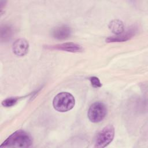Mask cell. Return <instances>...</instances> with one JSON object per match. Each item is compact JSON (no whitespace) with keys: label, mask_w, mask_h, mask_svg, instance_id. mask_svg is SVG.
I'll return each instance as SVG.
<instances>
[{"label":"cell","mask_w":148,"mask_h":148,"mask_svg":"<svg viewBox=\"0 0 148 148\" xmlns=\"http://www.w3.org/2000/svg\"><path fill=\"white\" fill-rule=\"evenodd\" d=\"M90 80L92 86L95 88H99L102 86V84L101 83L100 80L97 77H95V76L91 77L90 78Z\"/></svg>","instance_id":"obj_12"},{"label":"cell","mask_w":148,"mask_h":148,"mask_svg":"<svg viewBox=\"0 0 148 148\" xmlns=\"http://www.w3.org/2000/svg\"><path fill=\"white\" fill-rule=\"evenodd\" d=\"M18 98L17 97H10L8 98L2 102V105L4 107H12L14 106L17 102Z\"/></svg>","instance_id":"obj_11"},{"label":"cell","mask_w":148,"mask_h":148,"mask_svg":"<svg viewBox=\"0 0 148 148\" xmlns=\"http://www.w3.org/2000/svg\"><path fill=\"white\" fill-rule=\"evenodd\" d=\"M31 136L27 132L18 130L10 135L0 146V147H28L31 146Z\"/></svg>","instance_id":"obj_1"},{"label":"cell","mask_w":148,"mask_h":148,"mask_svg":"<svg viewBox=\"0 0 148 148\" xmlns=\"http://www.w3.org/2000/svg\"><path fill=\"white\" fill-rule=\"evenodd\" d=\"M13 52L17 56H24L28 51L29 43L23 38L17 39L13 44L12 46Z\"/></svg>","instance_id":"obj_7"},{"label":"cell","mask_w":148,"mask_h":148,"mask_svg":"<svg viewBox=\"0 0 148 148\" xmlns=\"http://www.w3.org/2000/svg\"><path fill=\"white\" fill-rule=\"evenodd\" d=\"M45 47L48 50H56L71 53H77L83 51V48L80 45L72 42H67L52 45H46Z\"/></svg>","instance_id":"obj_5"},{"label":"cell","mask_w":148,"mask_h":148,"mask_svg":"<svg viewBox=\"0 0 148 148\" xmlns=\"http://www.w3.org/2000/svg\"><path fill=\"white\" fill-rule=\"evenodd\" d=\"M106 114L107 108L103 102L100 101L91 104L87 112V116L90 121L95 123L102 121Z\"/></svg>","instance_id":"obj_3"},{"label":"cell","mask_w":148,"mask_h":148,"mask_svg":"<svg viewBox=\"0 0 148 148\" xmlns=\"http://www.w3.org/2000/svg\"><path fill=\"white\" fill-rule=\"evenodd\" d=\"M109 28L116 35H119L124 32L123 23L119 20H113L111 21L109 24Z\"/></svg>","instance_id":"obj_9"},{"label":"cell","mask_w":148,"mask_h":148,"mask_svg":"<svg viewBox=\"0 0 148 148\" xmlns=\"http://www.w3.org/2000/svg\"><path fill=\"white\" fill-rule=\"evenodd\" d=\"M75 105L74 97L68 92H61L56 95L53 101L55 110L60 112H66L71 110Z\"/></svg>","instance_id":"obj_2"},{"label":"cell","mask_w":148,"mask_h":148,"mask_svg":"<svg viewBox=\"0 0 148 148\" xmlns=\"http://www.w3.org/2000/svg\"><path fill=\"white\" fill-rule=\"evenodd\" d=\"M71 34V27L66 25H62L57 27L53 30L52 36L58 40H64L70 37Z\"/></svg>","instance_id":"obj_8"},{"label":"cell","mask_w":148,"mask_h":148,"mask_svg":"<svg viewBox=\"0 0 148 148\" xmlns=\"http://www.w3.org/2000/svg\"><path fill=\"white\" fill-rule=\"evenodd\" d=\"M114 136V128L113 125H108L102 128L97 135L95 139V147L103 148L107 146L113 140Z\"/></svg>","instance_id":"obj_4"},{"label":"cell","mask_w":148,"mask_h":148,"mask_svg":"<svg viewBox=\"0 0 148 148\" xmlns=\"http://www.w3.org/2000/svg\"><path fill=\"white\" fill-rule=\"evenodd\" d=\"M13 35L12 27L8 24H5L1 27V40L7 42L12 38Z\"/></svg>","instance_id":"obj_10"},{"label":"cell","mask_w":148,"mask_h":148,"mask_svg":"<svg viewBox=\"0 0 148 148\" xmlns=\"http://www.w3.org/2000/svg\"><path fill=\"white\" fill-rule=\"evenodd\" d=\"M137 28L136 27H132L125 32H123L119 35L109 36L106 39V42H122L131 39L137 33Z\"/></svg>","instance_id":"obj_6"}]
</instances>
